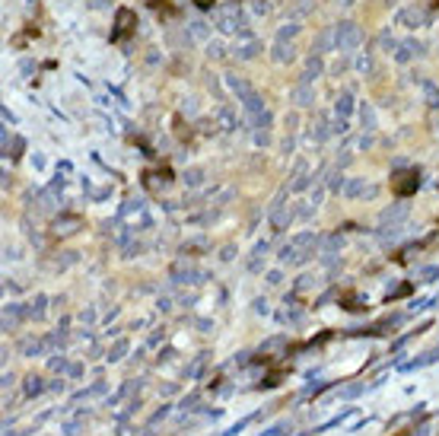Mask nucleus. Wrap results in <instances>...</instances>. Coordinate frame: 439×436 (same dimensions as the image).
I'll return each mask as SVG.
<instances>
[{
  "mask_svg": "<svg viewBox=\"0 0 439 436\" xmlns=\"http://www.w3.org/2000/svg\"><path fill=\"white\" fill-rule=\"evenodd\" d=\"M131 22H134V13L131 10H118V36H124V32L131 29Z\"/></svg>",
  "mask_w": 439,
  "mask_h": 436,
  "instance_id": "17",
  "label": "nucleus"
},
{
  "mask_svg": "<svg viewBox=\"0 0 439 436\" xmlns=\"http://www.w3.org/2000/svg\"><path fill=\"white\" fill-rule=\"evenodd\" d=\"M360 121H363V128H366V130H373V128H376V112H373V106H366V102L360 106Z\"/></svg>",
  "mask_w": 439,
  "mask_h": 436,
  "instance_id": "15",
  "label": "nucleus"
},
{
  "mask_svg": "<svg viewBox=\"0 0 439 436\" xmlns=\"http://www.w3.org/2000/svg\"><path fill=\"white\" fill-rule=\"evenodd\" d=\"M207 58L210 60H223L226 58V45H223V42H207Z\"/></svg>",
  "mask_w": 439,
  "mask_h": 436,
  "instance_id": "16",
  "label": "nucleus"
},
{
  "mask_svg": "<svg viewBox=\"0 0 439 436\" xmlns=\"http://www.w3.org/2000/svg\"><path fill=\"white\" fill-rule=\"evenodd\" d=\"M420 86H424V99H427L433 108H439V86H436L433 80H424Z\"/></svg>",
  "mask_w": 439,
  "mask_h": 436,
  "instance_id": "11",
  "label": "nucleus"
},
{
  "mask_svg": "<svg viewBox=\"0 0 439 436\" xmlns=\"http://www.w3.org/2000/svg\"><path fill=\"white\" fill-rule=\"evenodd\" d=\"M185 112H188V115H194V112H197V99H185V106H182Z\"/></svg>",
  "mask_w": 439,
  "mask_h": 436,
  "instance_id": "23",
  "label": "nucleus"
},
{
  "mask_svg": "<svg viewBox=\"0 0 439 436\" xmlns=\"http://www.w3.org/2000/svg\"><path fill=\"white\" fill-rule=\"evenodd\" d=\"M309 10H312V0H299V4H296V13H299V16L309 13Z\"/></svg>",
  "mask_w": 439,
  "mask_h": 436,
  "instance_id": "22",
  "label": "nucleus"
},
{
  "mask_svg": "<svg viewBox=\"0 0 439 436\" xmlns=\"http://www.w3.org/2000/svg\"><path fill=\"white\" fill-rule=\"evenodd\" d=\"M357 70L366 74V76H373V74H376V60H373V58H360V60H357Z\"/></svg>",
  "mask_w": 439,
  "mask_h": 436,
  "instance_id": "18",
  "label": "nucleus"
},
{
  "mask_svg": "<svg viewBox=\"0 0 439 436\" xmlns=\"http://www.w3.org/2000/svg\"><path fill=\"white\" fill-rule=\"evenodd\" d=\"M299 29H303L299 22H283L280 29H277V38H283V42H293V38L299 36Z\"/></svg>",
  "mask_w": 439,
  "mask_h": 436,
  "instance_id": "13",
  "label": "nucleus"
},
{
  "mask_svg": "<svg viewBox=\"0 0 439 436\" xmlns=\"http://www.w3.org/2000/svg\"><path fill=\"white\" fill-rule=\"evenodd\" d=\"M322 70H325V64H322V54H309L306 58V67H303V76H299V80L303 83H312V80H318V76H322Z\"/></svg>",
  "mask_w": 439,
  "mask_h": 436,
  "instance_id": "7",
  "label": "nucleus"
},
{
  "mask_svg": "<svg viewBox=\"0 0 439 436\" xmlns=\"http://www.w3.org/2000/svg\"><path fill=\"white\" fill-rule=\"evenodd\" d=\"M398 22L411 26V29H414V26H427L430 22V10H427V6H408V10L398 13Z\"/></svg>",
  "mask_w": 439,
  "mask_h": 436,
  "instance_id": "4",
  "label": "nucleus"
},
{
  "mask_svg": "<svg viewBox=\"0 0 439 436\" xmlns=\"http://www.w3.org/2000/svg\"><path fill=\"white\" fill-rule=\"evenodd\" d=\"M92 6H96V10H105V6H108V0H92Z\"/></svg>",
  "mask_w": 439,
  "mask_h": 436,
  "instance_id": "25",
  "label": "nucleus"
},
{
  "mask_svg": "<svg viewBox=\"0 0 439 436\" xmlns=\"http://www.w3.org/2000/svg\"><path fill=\"white\" fill-rule=\"evenodd\" d=\"M217 115H220V121H223V128H232V124H236V118H232V108H229V106H220Z\"/></svg>",
  "mask_w": 439,
  "mask_h": 436,
  "instance_id": "19",
  "label": "nucleus"
},
{
  "mask_svg": "<svg viewBox=\"0 0 439 436\" xmlns=\"http://www.w3.org/2000/svg\"><path fill=\"white\" fill-rule=\"evenodd\" d=\"M325 134H328V121L318 118V124H315V137H325Z\"/></svg>",
  "mask_w": 439,
  "mask_h": 436,
  "instance_id": "20",
  "label": "nucleus"
},
{
  "mask_svg": "<svg viewBox=\"0 0 439 436\" xmlns=\"http://www.w3.org/2000/svg\"><path fill=\"white\" fill-rule=\"evenodd\" d=\"M334 108H338L341 118L350 115V112H354V92H341V96H338V106H334Z\"/></svg>",
  "mask_w": 439,
  "mask_h": 436,
  "instance_id": "12",
  "label": "nucleus"
},
{
  "mask_svg": "<svg viewBox=\"0 0 439 436\" xmlns=\"http://www.w3.org/2000/svg\"><path fill=\"white\" fill-rule=\"evenodd\" d=\"M252 10H255L258 16H264V13H268V10H271V6H268V4H264V0H255V4H252Z\"/></svg>",
  "mask_w": 439,
  "mask_h": 436,
  "instance_id": "21",
  "label": "nucleus"
},
{
  "mask_svg": "<svg viewBox=\"0 0 439 436\" xmlns=\"http://www.w3.org/2000/svg\"><path fill=\"white\" fill-rule=\"evenodd\" d=\"M226 86H229V90L239 96V102H242V99H248V96L255 92V90H252V83H248L245 76H236V74H226Z\"/></svg>",
  "mask_w": 439,
  "mask_h": 436,
  "instance_id": "9",
  "label": "nucleus"
},
{
  "mask_svg": "<svg viewBox=\"0 0 439 436\" xmlns=\"http://www.w3.org/2000/svg\"><path fill=\"white\" fill-rule=\"evenodd\" d=\"M331 45H334V29H325L322 36L315 38V45H312V51H315V54H322V51H328Z\"/></svg>",
  "mask_w": 439,
  "mask_h": 436,
  "instance_id": "10",
  "label": "nucleus"
},
{
  "mask_svg": "<svg viewBox=\"0 0 439 436\" xmlns=\"http://www.w3.org/2000/svg\"><path fill=\"white\" fill-rule=\"evenodd\" d=\"M360 42H363V32H360L357 22H338L334 26V48L338 51L350 54L354 48H360Z\"/></svg>",
  "mask_w": 439,
  "mask_h": 436,
  "instance_id": "2",
  "label": "nucleus"
},
{
  "mask_svg": "<svg viewBox=\"0 0 439 436\" xmlns=\"http://www.w3.org/2000/svg\"><path fill=\"white\" fill-rule=\"evenodd\" d=\"M194 4L201 6V10H210V6H213V0H194Z\"/></svg>",
  "mask_w": 439,
  "mask_h": 436,
  "instance_id": "24",
  "label": "nucleus"
},
{
  "mask_svg": "<svg viewBox=\"0 0 439 436\" xmlns=\"http://www.w3.org/2000/svg\"><path fill=\"white\" fill-rule=\"evenodd\" d=\"M338 4H341V6H350V4H354V0H338Z\"/></svg>",
  "mask_w": 439,
  "mask_h": 436,
  "instance_id": "26",
  "label": "nucleus"
},
{
  "mask_svg": "<svg viewBox=\"0 0 439 436\" xmlns=\"http://www.w3.org/2000/svg\"><path fill=\"white\" fill-rule=\"evenodd\" d=\"M258 54H261V42H258L252 32H239V42H236V58L239 60H255Z\"/></svg>",
  "mask_w": 439,
  "mask_h": 436,
  "instance_id": "3",
  "label": "nucleus"
},
{
  "mask_svg": "<svg viewBox=\"0 0 439 436\" xmlns=\"http://www.w3.org/2000/svg\"><path fill=\"white\" fill-rule=\"evenodd\" d=\"M290 102H293V106H299V108L312 106V102H315V90H312V83H303V80H299V83L290 90Z\"/></svg>",
  "mask_w": 439,
  "mask_h": 436,
  "instance_id": "5",
  "label": "nucleus"
},
{
  "mask_svg": "<svg viewBox=\"0 0 439 436\" xmlns=\"http://www.w3.org/2000/svg\"><path fill=\"white\" fill-rule=\"evenodd\" d=\"M188 32H191L194 38H210V26L204 22V20H194V22H188Z\"/></svg>",
  "mask_w": 439,
  "mask_h": 436,
  "instance_id": "14",
  "label": "nucleus"
},
{
  "mask_svg": "<svg viewBox=\"0 0 439 436\" xmlns=\"http://www.w3.org/2000/svg\"><path fill=\"white\" fill-rule=\"evenodd\" d=\"M271 58L277 60V64H290V60H296V48H293V42L277 38V42H274V48H271Z\"/></svg>",
  "mask_w": 439,
  "mask_h": 436,
  "instance_id": "8",
  "label": "nucleus"
},
{
  "mask_svg": "<svg viewBox=\"0 0 439 436\" xmlns=\"http://www.w3.org/2000/svg\"><path fill=\"white\" fill-rule=\"evenodd\" d=\"M417 54H424V45L414 38H408V42H398V48H395V60L398 64H408L411 58H417Z\"/></svg>",
  "mask_w": 439,
  "mask_h": 436,
  "instance_id": "6",
  "label": "nucleus"
},
{
  "mask_svg": "<svg viewBox=\"0 0 439 436\" xmlns=\"http://www.w3.org/2000/svg\"><path fill=\"white\" fill-rule=\"evenodd\" d=\"M213 22L220 32H245V13L239 10V4H223L213 10Z\"/></svg>",
  "mask_w": 439,
  "mask_h": 436,
  "instance_id": "1",
  "label": "nucleus"
}]
</instances>
